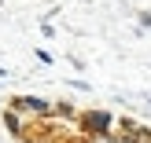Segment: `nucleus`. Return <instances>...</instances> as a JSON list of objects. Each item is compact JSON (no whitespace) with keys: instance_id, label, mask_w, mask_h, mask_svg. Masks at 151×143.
I'll return each mask as SVG.
<instances>
[{"instance_id":"obj_1","label":"nucleus","mask_w":151,"mask_h":143,"mask_svg":"<svg viewBox=\"0 0 151 143\" xmlns=\"http://www.w3.org/2000/svg\"><path fill=\"white\" fill-rule=\"evenodd\" d=\"M111 125H114V117H111L107 110H81L78 114V129L85 132V136H103L107 139L111 132H114Z\"/></svg>"},{"instance_id":"obj_2","label":"nucleus","mask_w":151,"mask_h":143,"mask_svg":"<svg viewBox=\"0 0 151 143\" xmlns=\"http://www.w3.org/2000/svg\"><path fill=\"white\" fill-rule=\"evenodd\" d=\"M11 110H19L22 117H48L52 114V103L41 99V95H15V99H11Z\"/></svg>"},{"instance_id":"obj_3","label":"nucleus","mask_w":151,"mask_h":143,"mask_svg":"<svg viewBox=\"0 0 151 143\" xmlns=\"http://www.w3.org/2000/svg\"><path fill=\"white\" fill-rule=\"evenodd\" d=\"M4 125H7V132H11V136L26 139V117H22L19 110H11V107H7V110H4Z\"/></svg>"},{"instance_id":"obj_4","label":"nucleus","mask_w":151,"mask_h":143,"mask_svg":"<svg viewBox=\"0 0 151 143\" xmlns=\"http://www.w3.org/2000/svg\"><path fill=\"white\" fill-rule=\"evenodd\" d=\"M52 114H59V117H78V110H74L70 103H52Z\"/></svg>"},{"instance_id":"obj_5","label":"nucleus","mask_w":151,"mask_h":143,"mask_svg":"<svg viewBox=\"0 0 151 143\" xmlns=\"http://www.w3.org/2000/svg\"><path fill=\"white\" fill-rule=\"evenodd\" d=\"M140 26H144V29H151V15H147V11L140 15Z\"/></svg>"}]
</instances>
